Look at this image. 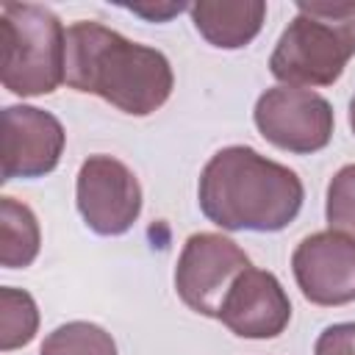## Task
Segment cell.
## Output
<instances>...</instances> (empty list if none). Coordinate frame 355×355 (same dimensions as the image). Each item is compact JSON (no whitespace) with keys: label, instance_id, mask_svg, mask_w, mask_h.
<instances>
[{"label":"cell","instance_id":"cell-1","mask_svg":"<svg viewBox=\"0 0 355 355\" xmlns=\"http://www.w3.org/2000/svg\"><path fill=\"white\" fill-rule=\"evenodd\" d=\"M67 86L97 94L122 114L147 116L169 100L175 75L161 50L78 19L67 28Z\"/></svg>","mask_w":355,"mask_h":355},{"label":"cell","instance_id":"cell-2","mask_svg":"<svg viewBox=\"0 0 355 355\" xmlns=\"http://www.w3.org/2000/svg\"><path fill=\"white\" fill-rule=\"evenodd\" d=\"M197 200L222 230L277 233L297 219L305 189L294 169L247 144H230L202 166Z\"/></svg>","mask_w":355,"mask_h":355},{"label":"cell","instance_id":"cell-3","mask_svg":"<svg viewBox=\"0 0 355 355\" xmlns=\"http://www.w3.org/2000/svg\"><path fill=\"white\" fill-rule=\"evenodd\" d=\"M355 55V0L297 3V17L280 33L269 72L294 89L333 86Z\"/></svg>","mask_w":355,"mask_h":355},{"label":"cell","instance_id":"cell-4","mask_svg":"<svg viewBox=\"0 0 355 355\" xmlns=\"http://www.w3.org/2000/svg\"><path fill=\"white\" fill-rule=\"evenodd\" d=\"M3 86L19 97L55 92L67 80V31L36 3H6L0 11Z\"/></svg>","mask_w":355,"mask_h":355},{"label":"cell","instance_id":"cell-5","mask_svg":"<svg viewBox=\"0 0 355 355\" xmlns=\"http://www.w3.org/2000/svg\"><path fill=\"white\" fill-rule=\"evenodd\" d=\"M247 252L222 233H191L175 266V288L186 308L219 319L222 302L236 277L250 269Z\"/></svg>","mask_w":355,"mask_h":355},{"label":"cell","instance_id":"cell-6","mask_svg":"<svg viewBox=\"0 0 355 355\" xmlns=\"http://www.w3.org/2000/svg\"><path fill=\"white\" fill-rule=\"evenodd\" d=\"M252 119L269 144L297 155L324 150L336 128L333 105L322 94L294 86L266 89L255 103Z\"/></svg>","mask_w":355,"mask_h":355},{"label":"cell","instance_id":"cell-7","mask_svg":"<svg viewBox=\"0 0 355 355\" xmlns=\"http://www.w3.org/2000/svg\"><path fill=\"white\" fill-rule=\"evenodd\" d=\"M75 200L83 222L97 236L128 233L141 214V186L128 164L114 155H89L75 180Z\"/></svg>","mask_w":355,"mask_h":355},{"label":"cell","instance_id":"cell-8","mask_svg":"<svg viewBox=\"0 0 355 355\" xmlns=\"http://www.w3.org/2000/svg\"><path fill=\"white\" fill-rule=\"evenodd\" d=\"M291 272L302 297L313 305L355 302V239L336 230L305 236L291 252Z\"/></svg>","mask_w":355,"mask_h":355},{"label":"cell","instance_id":"cell-9","mask_svg":"<svg viewBox=\"0 0 355 355\" xmlns=\"http://www.w3.org/2000/svg\"><path fill=\"white\" fill-rule=\"evenodd\" d=\"M64 125L36 105L3 108V178H42L50 175L64 153Z\"/></svg>","mask_w":355,"mask_h":355},{"label":"cell","instance_id":"cell-10","mask_svg":"<svg viewBox=\"0 0 355 355\" xmlns=\"http://www.w3.org/2000/svg\"><path fill=\"white\" fill-rule=\"evenodd\" d=\"M219 322L239 338H277L291 322V300L266 269H244L230 286Z\"/></svg>","mask_w":355,"mask_h":355},{"label":"cell","instance_id":"cell-11","mask_svg":"<svg viewBox=\"0 0 355 355\" xmlns=\"http://www.w3.org/2000/svg\"><path fill=\"white\" fill-rule=\"evenodd\" d=\"M197 33L222 50L247 47L263 28V0H197L189 6Z\"/></svg>","mask_w":355,"mask_h":355},{"label":"cell","instance_id":"cell-12","mask_svg":"<svg viewBox=\"0 0 355 355\" xmlns=\"http://www.w3.org/2000/svg\"><path fill=\"white\" fill-rule=\"evenodd\" d=\"M39 244L36 214L14 197H0V263L6 269H25L36 261Z\"/></svg>","mask_w":355,"mask_h":355},{"label":"cell","instance_id":"cell-13","mask_svg":"<svg viewBox=\"0 0 355 355\" xmlns=\"http://www.w3.org/2000/svg\"><path fill=\"white\" fill-rule=\"evenodd\" d=\"M39 330V308L28 291L14 286L0 288V349L11 352L33 341Z\"/></svg>","mask_w":355,"mask_h":355},{"label":"cell","instance_id":"cell-14","mask_svg":"<svg viewBox=\"0 0 355 355\" xmlns=\"http://www.w3.org/2000/svg\"><path fill=\"white\" fill-rule=\"evenodd\" d=\"M39 355H116V341L94 322H67L47 333Z\"/></svg>","mask_w":355,"mask_h":355},{"label":"cell","instance_id":"cell-15","mask_svg":"<svg viewBox=\"0 0 355 355\" xmlns=\"http://www.w3.org/2000/svg\"><path fill=\"white\" fill-rule=\"evenodd\" d=\"M324 216L330 230L355 239V164L341 166L330 178Z\"/></svg>","mask_w":355,"mask_h":355},{"label":"cell","instance_id":"cell-16","mask_svg":"<svg viewBox=\"0 0 355 355\" xmlns=\"http://www.w3.org/2000/svg\"><path fill=\"white\" fill-rule=\"evenodd\" d=\"M313 355H355V322H338L319 333Z\"/></svg>","mask_w":355,"mask_h":355},{"label":"cell","instance_id":"cell-17","mask_svg":"<svg viewBox=\"0 0 355 355\" xmlns=\"http://www.w3.org/2000/svg\"><path fill=\"white\" fill-rule=\"evenodd\" d=\"M125 8H130V11L139 14V17H147L150 22H166L169 17L180 14V11L189 8V6H186V3H155V6H125Z\"/></svg>","mask_w":355,"mask_h":355},{"label":"cell","instance_id":"cell-18","mask_svg":"<svg viewBox=\"0 0 355 355\" xmlns=\"http://www.w3.org/2000/svg\"><path fill=\"white\" fill-rule=\"evenodd\" d=\"M349 128H352V133H355V97L349 100Z\"/></svg>","mask_w":355,"mask_h":355}]
</instances>
